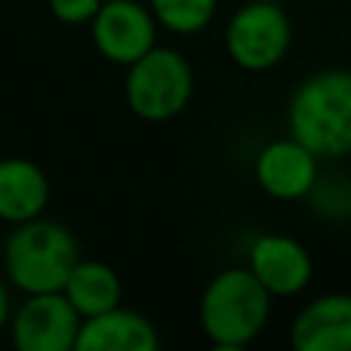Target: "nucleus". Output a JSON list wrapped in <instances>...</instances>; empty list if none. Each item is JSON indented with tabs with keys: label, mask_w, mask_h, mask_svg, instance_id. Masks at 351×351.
Returning a JSON list of instances; mask_svg holds the SVG:
<instances>
[{
	"label": "nucleus",
	"mask_w": 351,
	"mask_h": 351,
	"mask_svg": "<svg viewBox=\"0 0 351 351\" xmlns=\"http://www.w3.org/2000/svg\"><path fill=\"white\" fill-rule=\"evenodd\" d=\"M274 296L247 265H228L206 280L197 299V324L206 342L222 351L253 346L271 324Z\"/></svg>",
	"instance_id": "f257e3e1"
},
{
	"label": "nucleus",
	"mask_w": 351,
	"mask_h": 351,
	"mask_svg": "<svg viewBox=\"0 0 351 351\" xmlns=\"http://www.w3.org/2000/svg\"><path fill=\"white\" fill-rule=\"evenodd\" d=\"M287 133L311 148L324 164L351 154V68L308 74L287 102Z\"/></svg>",
	"instance_id": "f03ea898"
},
{
	"label": "nucleus",
	"mask_w": 351,
	"mask_h": 351,
	"mask_svg": "<svg viewBox=\"0 0 351 351\" xmlns=\"http://www.w3.org/2000/svg\"><path fill=\"white\" fill-rule=\"evenodd\" d=\"M77 259L80 243L74 231L47 216L12 225L3 241V274L22 296L59 293Z\"/></svg>",
	"instance_id": "7ed1b4c3"
},
{
	"label": "nucleus",
	"mask_w": 351,
	"mask_h": 351,
	"mask_svg": "<svg viewBox=\"0 0 351 351\" xmlns=\"http://www.w3.org/2000/svg\"><path fill=\"white\" fill-rule=\"evenodd\" d=\"M123 71V99L139 121L167 123L191 105L194 68L179 49L158 43Z\"/></svg>",
	"instance_id": "20e7f679"
},
{
	"label": "nucleus",
	"mask_w": 351,
	"mask_h": 351,
	"mask_svg": "<svg viewBox=\"0 0 351 351\" xmlns=\"http://www.w3.org/2000/svg\"><path fill=\"white\" fill-rule=\"evenodd\" d=\"M222 47L241 71H271L293 47V22L280 0H243L225 22Z\"/></svg>",
	"instance_id": "39448f33"
},
{
	"label": "nucleus",
	"mask_w": 351,
	"mask_h": 351,
	"mask_svg": "<svg viewBox=\"0 0 351 351\" xmlns=\"http://www.w3.org/2000/svg\"><path fill=\"white\" fill-rule=\"evenodd\" d=\"M84 317L65 293H31L22 296L10 321L12 348L19 351H77Z\"/></svg>",
	"instance_id": "423d86ee"
},
{
	"label": "nucleus",
	"mask_w": 351,
	"mask_h": 351,
	"mask_svg": "<svg viewBox=\"0 0 351 351\" xmlns=\"http://www.w3.org/2000/svg\"><path fill=\"white\" fill-rule=\"evenodd\" d=\"M160 22L145 0H105L90 22V40L111 65L130 68L158 47Z\"/></svg>",
	"instance_id": "0eeeda50"
},
{
	"label": "nucleus",
	"mask_w": 351,
	"mask_h": 351,
	"mask_svg": "<svg viewBox=\"0 0 351 351\" xmlns=\"http://www.w3.org/2000/svg\"><path fill=\"white\" fill-rule=\"evenodd\" d=\"M324 160L311 152L296 136H280L259 148L253 160V179L271 200L296 204L311 194V188L321 179Z\"/></svg>",
	"instance_id": "6e6552de"
},
{
	"label": "nucleus",
	"mask_w": 351,
	"mask_h": 351,
	"mask_svg": "<svg viewBox=\"0 0 351 351\" xmlns=\"http://www.w3.org/2000/svg\"><path fill=\"white\" fill-rule=\"evenodd\" d=\"M247 268L274 299H293L305 293L315 278V259L302 241L280 231L256 234L247 247Z\"/></svg>",
	"instance_id": "1a4fd4ad"
},
{
	"label": "nucleus",
	"mask_w": 351,
	"mask_h": 351,
	"mask_svg": "<svg viewBox=\"0 0 351 351\" xmlns=\"http://www.w3.org/2000/svg\"><path fill=\"white\" fill-rule=\"evenodd\" d=\"M296 351H351V293H321L290 324Z\"/></svg>",
	"instance_id": "9d476101"
},
{
	"label": "nucleus",
	"mask_w": 351,
	"mask_h": 351,
	"mask_svg": "<svg viewBox=\"0 0 351 351\" xmlns=\"http://www.w3.org/2000/svg\"><path fill=\"white\" fill-rule=\"evenodd\" d=\"M49 176L31 158H0V222L22 225L47 216Z\"/></svg>",
	"instance_id": "9b49d317"
},
{
	"label": "nucleus",
	"mask_w": 351,
	"mask_h": 351,
	"mask_svg": "<svg viewBox=\"0 0 351 351\" xmlns=\"http://www.w3.org/2000/svg\"><path fill=\"white\" fill-rule=\"evenodd\" d=\"M160 333L152 317L133 308H117L86 317L80 327L77 351H158Z\"/></svg>",
	"instance_id": "f8f14e48"
},
{
	"label": "nucleus",
	"mask_w": 351,
	"mask_h": 351,
	"mask_svg": "<svg viewBox=\"0 0 351 351\" xmlns=\"http://www.w3.org/2000/svg\"><path fill=\"white\" fill-rule=\"evenodd\" d=\"M62 293H65L68 302L80 311L84 321L123 305L121 274H117V268H111L108 262H102V259H84V256H80L77 265L68 274Z\"/></svg>",
	"instance_id": "ddd939ff"
},
{
	"label": "nucleus",
	"mask_w": 351,
	"mask_h": 351,
	"mask_svg": "<svg viewBox=\"0 0 351 351\" xmlns=\"http://www.w3.org/2000/svg\"><path fill=\"white\" fill-rule=\"evenodd\" d=\"M158 16L160 28L176 37H194L206 31L216 19L219 0H145Z\"/></svg>",
	"instance_id": "4468645a"
},
{
	"label": "nucleus",
	"mask_w": 351,
	"mask_h": 351,
	"mask_svg": "<svg viewBox=\"0 0 351 351\" xmlns=\"http://www.w3.org/2000/svg\"><path fill=\"white\" fill-rule=\"evenodd\" d=\"M305 204L324 222H333V225L351 222V179L348 176H336V173L333 176L321 173V179H317V185L305 197Z\"/></svg>",
	"instance_id": "2eb2a0df"
},
{
	"label": "nucleus",
	"mask_w": 351,
	"mask_h": 351,
	"mask_svg": "<svg viewBox=\"0 0 351 351\" xmlns=\"http://www.w3.org/2000/svg\"><path fill=\"white\" fill-rule=\"evenodd\" d=\"M49 12L62 25H90L93 16L102 10L105 0H47Z\"/></svg>",
	"instance_id": "dca6fc26"
},
{
	"label": "nucleus",
	"mask_w": 351,
	"mask_h": 351,
	"mask_svg": "<svg viewBox=\"0 0 351 351\" xmlns=\"http://www.w3.org/2000/svg\"><path fill=\"white\" fill-rule=\"evenodd\" d=\"M12 311H16V305H12V284L6 280V274H0V336L10 330Z\"/></svg>",
	"instance_id": "f3484780"
}]
</instances>
